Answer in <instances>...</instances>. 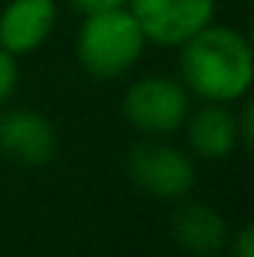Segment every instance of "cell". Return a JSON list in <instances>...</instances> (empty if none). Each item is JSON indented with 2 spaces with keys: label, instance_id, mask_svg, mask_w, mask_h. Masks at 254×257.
<instances>
[{
  "label": "cell",
  "instance_id": "30bf717a",
  "mask_svg": "<svg viewBox=\"0 0 254 257\" xmlns=\"http://www.w3.org/2000/svg\"><path fill=\"white\" fill-rule=\"evenodd\" d=\"M15 84H18V63H15V54H9L6 48H0V102H6V99L15 93Z\"/></svg>",
  "mask_w": 254,
  "mask_h": 257
},
{
  "label": "cell",
  "instance_id": "8fae6325",
  "mask_svg": "<svg viewBox=\"0 0 254 257\" xmlns=\"http://www.w3.org/2000/svg\"><path fill=\"white\" fill-rule=\"evenodd\" d=\"M129 0H69V6L78 15H96V12H108V9H120Z\"/></svg>",
  "mask_w": 254,
  "mask_h": 257
},
{
  "label": "cell",
  "instance_id": "52a82bcc",
  "mask_svg": "<svg viewBox=\"0 0 254 257\" xmlns=\"http://www.w3.org/2000/svg\"><path fill=\"white\" fill-rule=\"evenodd\" d=\"M54 24V0H9L0 12V48L9 54H27L51 36Z\"/></svg>",
  "mask_w": 254,
  "mask_h": 257
},
{
  "label": "cell",
  "instance_id": "9c48e42d",
  "mask_svg": "<svg viewBox=\"0 0 254 257\" xmlns=\"http://www.w3.org/2000/svg\"><path fill=\"white\" fill-rule=\"evenodd\" d=\"M174 239L191 254L212 257L227 242V224L212 206L191 203L174 215Z\"/></svg>",
  "mask_w": 254,
  "mask_h": 257
},
{
  "label": "cell",
  "instance_id": "3957f363",
  "mask_svg": "<svg viewBox=\"0 0 254 257\" xmlns=\"http://www.w3.org/2000/svg\"><path fill=\"white\" fill-rule=\"evenodd\" d=\"M123 114L147 135H171L189 117V93L174 78H141L126 90Z\"/></svg>",
  "mask_w": 254,
  "mask_h": 257
},
{
  "label": "cell",
  "instance_id": "277c9868",
  "mask_svg": "<svg viewBox=\"0 0 254 257\" xmlns=\"http://www.w3.org/2000/svg\"><path fill=\"white\" fill-rule=\"evenodd\" d=\"M129 12L147 42L171 48L212 24L215 0H129Z\"/></svg>",
  "mask_w": 254,
  "mask_h": 257
},
{
  "label": "cell",
  "instance_id": "8992f818",
  "mask_svg": "<svg viewBox=\"0 0 254 257\" xmlns=\"http://www.w3.org/2000/svg\"><path fill=\"white\" fill-rule=\"evenodd\" d=\"M0 150L21 165H45L57 153V132L36 111H6L0 117Z\"/></svg>",
  "mask_w": 254,
  "mask_h": 257
},
{
  "label": "cell",
  "instance_id": "7c38bea8",
  "mask_svg": "<svg viewBox=\"0 0 254 257\" xmlns=\"http://www.w3.org/2000/svg\"><path fill=\"white\" fill-rule=\"evenodd\" d=\"M233 257H254V230L242 227L236 242H233Z\"/></svg>",
  "mask_w": 254,
  "mask_h": 257
},
{
  "label": "cell",
  "instance_id": "6da1fadb",
  "mask_svg": "<svg viewBox=\"0 0 254 257\" xmlns=\"http://www.w3.org/2000/svg\"><path fill=\"white\" fill-rule=\"evenodd\" d=\"M180 72L191 93L206 102H236L251 90L254 54L248 39L233 27L206 24L183 42Z\"/></svg>",
  "mask_w": 254,
  "mask_h": 257
},
{
  "label": "cell",
  "instance_id": "7a4b0ae2",
  "mask_svg": "<svg viewBox=\"0 0 254 257\" xmlns=\"http://www.w3.org/2000/svg\"><path fill=\"white\" fill-rule=\"evenodd\" d=\"M147 39L126 6L84 15L78 30V60L96 78L126 75L138 63Z\"/></svg>",
  "mask_w": 254,
  "mask_h": 257
},
{
  "label": "cell",
  "instance_id": "5b68a950",
  "mask_svg": "<svg viewBox=\"0 0 254 257\" xmlns=\"http://www.w3.org/2000/svg\"><path fill=\"white\" fill-rule=\"evenodd\" d=\"M129 177L159 200H180L194 189V165L168 144H138L129 153Z\"/></svg>",
  "mask_w": 254,
  "mask_h": 257
},
{
  "label": "cell",
  "instance_id": "ba28073f",
  "mask_svg": "<svg viewBox=\"0 0 254 257\" xmlns=\"http://www.w3.org/2000/svg\"><path fill=\"white\" fill-rule=\"evenodd\" d=\"M189 144L200 159H209V162L227 159V156L236 150V144H239L236 117H233L227 108H221L218 102H209L206 108H200V111L191 117Z\"/></svg>",
  "mask_w": 254,
  "mask_h": 257
}]
</instances>
